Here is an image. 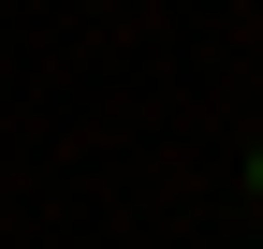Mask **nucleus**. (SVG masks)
<instances>
[{"instance_id":"1","label":"nucleus","mask_w":263,"mask_h":249,"mask_svg":"<svg viewBox=\"0 0 263 249\" xmlns=\"http://www.w3.org/2000/svg\"><path fill=\"white\" fill-rule=\"evenodd\" d=\"M249 191H263V162H249Z\"/></svg>"}]
</instances>
